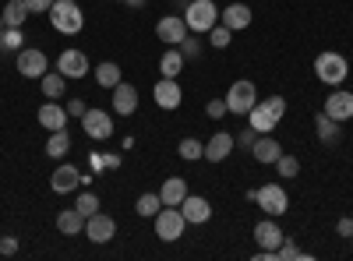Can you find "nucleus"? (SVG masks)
Wrapping results in <instances>:
<instances>
[{
	"label": "nucleus",
	"instance_id": "nucleus-16",
	"mask_svg": "<svg viewBox=\"0 0 353 261\" xmlns=\"http://www.w3.org/2000/svg\"><path fill=\"white\" fill-rule=\"evenodd\" d=\"M110 103H113V113H121V117H131V113L138 109V89L131 81H121V85H113L110 89Z\"/></svg>",
	"mask_w": 353,
	"mask_h": 261
},
{
	"label": "nucleus",
	"instance_id": "nucleus-4",
	"mask_svg": "<svg viewBox=\"0 0 353 261\" xmlns=\"http://www.w3.org/2000/svg\"><path fill=\"white\" fill-rule=\"evenodd\" d=\"M254 201H258V209H261L265 216H272V219H279V216L290 212V194H286V187H283L279 180L261 184V187L254 191Z\"/></svg>",
	"mask_w": 353,
	"mask_h": 261
},
{
	"label": "nucleus",
	"instance_id": "nucleus-18",
	"mask_svg": "<svg viewBox=\"0 0 353 261\" xmlns=\"http://www.w3.org/2000/svg\"><path fill=\"white\" fill-rule=\"evenodd\" d=\"M233 149H237V138L230 131H216L209 141H205V163H223Z\"/></svg>",
	"mask_w": 353,
	"mask_h": 261
},
{
	"label": "nucleus",
	"instance_id": "nucleus-33",
	"mask_svg": "<svg viewBox=\"0 0 353 261\" xmlns=\"http://www.w3.org/2000/svg\"><path fill=\"white\" fill-rule=\"evenodd\" d=\"M276 173H279L283 180H293V177L301 173V159H297V156H290V152H283V156L276 159Z\"/></svg>",
	"mask_w": 353,
	"mask_h": 261
},
{
	"label": "nucleus",
	"instance_id": "nucleus-44",
	"mask_svg": "<svg viewBox=\"0 0 353 261\" xmlns=\"http://www.w3.org/2000/svg\"><path fill=\"white\" fill-rule=\"evenodd\" d=\"M14 251H18V240H11V237L0 240V254H14Z\"/></svg>",
	"mask_w": 353,
	"mask_h": 261
},
{
	"label": "nucleus",
	"instance_id": "nucleus-35",
	"mask_svg": "<svg viewBox=\"0 0 353 261\" xmlns=\"http://www.w3.org/2000/svg\"><path fill=\"white\" fill-rule=\"evenodd\" d=\"M74 209H78V212L88 219L92 212H99V198H96L92 191H81V194H78V201H74Z\"/></svg>",
	"mask_w": 353,
	"mask_h": 261
},
{
	"label": "nucleus",
	"instance_id": "nucleus-2",
	"mask_svg": "<svg viewBox=\"0 0 353 261\" xmlns=\"http://www.w3.org/2000/svg\"><path fill=\"white\" fill-rule=\"evenodd\" d=\"M50 25H53L61 36H78L81 28H85V11L78 8V0H53Z\"/></svg>",
	"mask_w": 353,
	"mask_h": 261
},
{
	"label": "nucleus",
	"instance_id": "nucleus-23",
	"mask_svg": "<svg viewBox=\"0 0 353 261\" xmlns=\"http://www.w3.org/2000/svg\"><path fill=\"white\" fill-rule=\"evenodd\" d=\"M188 194H191V191H188V180H184V177H170V180H163V187H159L163 205H176V209H181V201H184Z\"/></svg>",
	"mask_w": 353,
	"mask_h": 261
},
{
	"label": "nucleus",
	"instance_id": "nucleus-37",
	"mask_svg": "<svg viewBox=\"0 0 353 261\" xmlns=\"http://www.w3.org/2000/svg\"><path fill=\"white\" fill-rule=\"evenodd\" d=\"M272 254H276V258H283V261H286V258H311L307 251H301V247H297V244H293L290 237H286V240H283V244H279V247H276Z\"/></svg>",
	"mask_w": 353,
	"mask_h": 261
},
{
	"label": "nucleus",
	"instance_id": "nucleus-42",
	"mask_svg": "<svg viewBox=\"0 0 353 261\" xmlns=\"http://www.w3.org/2000/svg\"><path fill=\"white\" fill-rule=\"evenodd\" d=\"M85 109H88L85 99H71V103H68V117H78V121H81V117H85Z\"/></svg>",
	"mask_w": 353,
	"mask_h": 261
},
{
	"label": "nucleus",
	"instance_id": "nucleus-22",
	"mask_svg": "<svg viewBox=\"0 0 353 261\" xmlns=\"http://www.w3.org/2000/svg\"><path fill=\"white\" fill-rule=\"evenodd\" d=\"M251 156H254L261 166H276V159L283 156V145H279L272 134H258L254 145H251Z\"/></svg>",
	"mask_w": 353,
	"mask_h": 261
},
{
	"label": "nucleus",
	"instance_id": "nucleus-8",
	"mask_svg": "<svg viewBox=\"0 0 353 261\" xmlns=\"http://www.w3.org/2000/svg\"><path fill=\"white\" fill-rule=\"evenodd\" d=\"M14 67H18L21 78H43L50 71V61L39 46H21L18 56H14Z\"/></svg>",
	"mask_w": 353,
	"mask_h": 261
},
{
	"label": "nucleus",
	"instance_id": "nucleus-24",
	"mask_svg": "<svg viewBox=\"0 0 353 261\" xmlns=\"http://www.w3.org/2000/svg\"><path fill=\"white\" fill-rule=\"evenodd\" d=\"M39 89H43L46 99H61V96H68V78L61 71H46L39 78Z\"/></svg>",
	"mask_w": 353,
	"mask_h": 261
},
{
	"label": "nucleus",
	"instance_id": "nucleus-29",
	"mask_svg": "<svg viewBox=\"0 0 353 261\" xmlns=\"http://www.w3.org/2000/svg\"><path fill=\"white\" fill-rule=\"evenodd\" d=\"M4 14V25L8 28H21L25 21H28V8H25V0H8V8L0 11Z\"/></svg>",
	"mask_w": 353,
	"mask_h": 261
},
{
	"label": "nucleus",
	"instance_id": "nucleus-7",
	"mask_svg": "<svg viewBox=\"0 0 353 261\" xmlns=\"http://www.w3.org/2000/svg\"><path fill=\"white\" fill-rule=\"evenodd\" d=\"M254 103H258L254 81L241 78V81H233V85H230V92H226V109H230V113H237V117H248Z\"/></svg>",
	"mask_w": 353,
	"mask_h": 261
},
{
	"label": "nucleus",
	"instance_id": "nucleus-25",
	"mask_svg": "<svg viewBox=\"0 0 353 261\" xmlns=\"http://www.w3.org/2000/svg\"><path fill=\"white\" fill-rule=\"evenodd\" d=\"M314 131H318V141L336 145V141H339V134H343V124H339V121H332L329 113H318V117H314Z\"/></svg>",
	"mask_w": 353,
	"mask_h": 261
},
{
	"label": "nucleus",
	"instance_id": "nucleus-30",
	"mask_svg": "<svg viewBox=\"0 0 353 261\" xmlns=\"http://www.w3.org/2000/svg\"><path fill=\"white\" fill-rule=\"evenodd\" d=\"M96 81H99V89H113V85H121V64H113V61H103L96 67Z\"/></svg>",
	"mask_w": 353,
	"mask_h": 261
},
{
	"label": "nucleus",
	"instance_id": "nucleus-47",
	"mask_svg": "<svg viewBox=\"0 0 353 261\" xmlns=\"http://www.w3.org/2000/svg\"><path fill=\"white\" fill-rule=\"evenodd\" d=\"M0 32H4V14H0Z\"/></svg>",
	"mask_w": 353,
	"mask_h": 261
},
{
	"label": "nucleus",
	"instance_id": "nucleus-1",
	"mask_svg": "<svg viewBox=\"0 0 353 261\" xmlns=\"http://www.w3.org/2000/svg\"><path fill=\"white\" fill-rule=\"evenodd\" d=\"M283 113H286V99H283V96H269V99H261V103L251 106L248 127H254L258 134H272L276 124L283 121Z\"/></svg>",
	"mask_w": 353,
	"mask_h": 261
},
{
	"label": "nucleus",
	"instance_id": "nucleus-45",
	"mask_svg": "<svg viewBox=\"0 0 353 261\" xmlns=\"http://www.w3.org/2000/svg\"><path fill=\"white\" fill-rule=\"evenodd\" d=\"M121 166V156H103V169H117Z\"/></svg>",
	"mask_w": 353,
	"mask_h": 261
},
{
	"label": "nucleus",
	"instance_id": "nucleus-5",
	"mask_svg": "<svg viewBox=\"0 0 353 261\" xmlns=\"http://www.w3.org/2000/svg\"><path fill=\"white\" fill-rule=\"evenodd\" d=\"M184 229H188V219H184V212L176 209V205H163V209L156 212V237H159L163 244L181 240Z\"/></svg>",
	"mask_w": 353,
	"mask_h": 261
},
{
	"label": "nucleus",
	"instance_id": "nucleus-41",
	"mask_svg": "<svg viewBox=\"0 0 353 261\" xmlns=\"http://www.w3.org/2000/svg\"><path fill=\"white\" fill-rule=\"evenodd\" d=\"M254 138H258V131H254V127H248V131H241V134H237V145H241V149H248V152H251Z\"/></svg>",
	"mask_w": 353,
	"mask_h": 261
},
{
	"label": "nucleus",
	"instance_id": "nucleus-34",
	"mask_svg": "<svg viewBox=\"0 0 353 261\" xmlns=\"http://www.w3.org/2000/svg\"><path fill=\"white\" fill-rule=\"evenodd\" d=\"M25 46V36H21V28H8L4 25V32H0V50H8V53H18Z\"/></svg>",
	"mask_w": 353,
	"mask_h": 261
},
{
	"label": "nucleus",
	"instance_id": "nucleus-27",
	"mask_svg": "<svg viewBox=\"0 0 353 261\" xmlns=\"http://www.w3.org/2000/svg\"><path fill=\"white\" fill-rule=\"evenodd\" d=\"M68 152H71V134H68V127H64V131H50L46 156H50V159H64Z\"/></svg>",
	"mask_w": 353,
	"mask_h": 261
},
{
	"label": "nucleus",
	"instance_id": "nucleus-40",
	"mask_svg": "<svg viewBox=\"0 0 353 261\" xmlns=\"http://www.w3.org/2000/svg\"><path fill=\"white\" fill-rule=\"evenodd\" d=\"M25 8H28V14H50L53 0H25Z\"/></svg>",
	"mask_w": 353,
	"mask_h": 261
},
{
	"label": "nucleus",
	"instance_id": "nucleus-11",
	"mask_svg": "<svg viewBox=\"0 0 353 261\" xmlns=\"http://www.w3.org/2000/svg\"><path fill=\"white\" fill-rule=\"evenodd\" d=\"M321 113H329V117L339 121V124L353 121V92H350V89H339V85H336V92L325 96V109H321Z\"/></svg>",
	"mask_w": 353,
	"mask_h": 261
},
{
	"label": "nucleus",
	"instance_id": "nucleus-28",
	"mask_svg": "<svg viewBox=\"0 0 353 261\" xmlns=\"http://www.w3.org/2000/svg\"><path fill=\"white\" fill-rule=\"evenodd\" d=\"M159 71H163V78H176V74L184 71V53L176 50V46H166L163 61H159Z\"/></svg>",
	"mask_w": 353,
	"mask_h": 261
},
{
	"label": "nucleus",
	"instance_id": "nucleus-38",
	"mask_svg": "<svg viewBox=\"0 0 353 261\" xmlns=\"http://www.w3.org/2000/svg\"><path fill=\"white\" fill-rule=\"evenodd\" d=\"M176 50L184 53V61H194V56H201V43H198V39H194L191 32H188V39H184L181 46H176Z\"/></svg>",
	"mask_w": 353,
	"mask_h": 261
},
{
	"label": "nucleus",
	"instance_id": "nucleus-20",
	"mask_svg": "<svg viewBox=\"0 0 353 261\" xmlns=\"http://www.w3.org/2000/svg\"><path fill=\"white\" fill-rule=\"evenodd\" d=\"M36 117H39V124H43L46 131H64L68 121H71V117H68V106H61L57 99H46V103L39 106Z\"/></svg>",
	"mask_w": 353,
	"mask_h": 261
},
{
	"label": "nucleus",
	"instance_id": "nucleus-39",
	"mask_svg": "<svg viewBox=\"0 0 353 261\" xmlns=\"http://www.w3.org/2000/svg\"><path fill=\"white\" fill-rule=\"evenodd\" d=\"M205 113H209L212 121H223L226 113H230V109H226V99H209V103H205Z\"/></svg>",
	"mask_w": 353,
	"mask_h": 261
},
{
	"label": "nucleus",
	"instance_id": "nucleus-21",
	"mask_svg": "<svg viewBox=\"0 0 353 261\" xmlns=\"http://www.w3.org/2000/svg\"><path fill=\"white\" fill-rule=\"evenodd\" d=\"M50 187H53L57 194H71V191H78V187H81V173H78V166L61 163V166L53 169V177H50Z\"/></svg>",
	"mask_w": 353,
	"mask_h": 261
},
{
	"label": "nucleus",
	"instance_id": "nucleus-36",
	"mask_svg": "<svg viewBox=\"0 0 353 261\" xmlns=\"http://www.w3.org/2000/svg\"><path fill=\"white\" fill-rule=\"evenodd\" d=\"M230 39H233V32H230L226 25H212V28H209V43H212L216 50H226Z\"/></svg>",
	"mask_w": 353,
	"mask_h": 261
},
{
	"label": "nucleus",
	"instance_id": "nucleus-13",
	"mask_svg": "<svg viewBox=\"0 0 353 261\" xmlns=\"http://www.w3.org/2000/svg\"><path fill=\"white\" fill-rule=\"evenodd\" d=\"M254 240H258L261 251H276V247L286 240V233H283V226L269 216V219H258V222H254ZM272 258H276V254H272Z\"/></svg>",
	"mask_w": 353,
	"mask_h": 261
},
{
	"label": "nucleus",
	"instance_id": "nucleus-12",
	"mask_svg": "<svg viewBox=\"0 0 353 261\" xmlns=\"http://www.w3.org/2000/svg\"><path fill=\"white\" fill-rule=\"evenodd\" d=\"M188 32H191V28H188L184 14H181V18H176V14H166V18L156 21V36H159L166 46H181V43L188 39Z\"/></svg>",
	"mask_w": 353,
	"mask_h": 261
},
{
	"label": "nucleus",
	"instance_id": "nucleus-43",
	"mask_svg": "<svg viewBox=\"0 0 353 261\" xmlns=\"http://www.w3.org/2000/svg\"><path fill=\"white\" fill-rule=\"evenodd\" d=\"M336 229H339V237H353V219L346 216V219H339L336 222Z\"/></svg>",
	"mask_w": 353,
	"mask_h": 261
},
{
	"label": "nucleus",
	"instance_id": "nucleus-32",
	"mask_svg": "<svg viewBox=\"0 0 353 261\" xmlns=\"http://www.w3.org/2000/svg\"><path fill=\"white\" fill-rule=\"evenodd\" d=\"M176 152H181L184 163H198V159H205V145L198 138H184L181 145H176Z\"/></svg>",
	"mask_w": 353,
	"mask_h": 261
},
{
	"label": "nucleus",
	"instance_id": "nucleus-17",
	"mask_svg": "<svg viewBox=\"0 0 353 261\" xmlns=\"http://www.w3.org/2000/svg\"><path fill=\"white\" fill-rule=\"evenodd\" d=\"M251 8L248 4H241V0H233V4H226V8H219V25H226L230 32H241V28H248L251 25Z\"/></svg>",
	"mask_w": 353,
	"mask_h": 261
},
{
	"label": "nucleus",
	"instance_id": "nucleus-6",
	"mask_svg": "<svg viewBox=\"0 0 353 261\" xmlns=\"http://www.w3.org/2000/svg\"><path fill=\"white\" fill-rule=\"evenodd\" d=\"M184 21L191 32L205 36L212 25H219V8H216V0H191L188 11H184Z\"/></svg>",
	"mask_w": 353,
	"mask_h": 261
},
{
	"label": "nucleus",
	"instance_id": "nucleus-31",
	"mask_svg": "<svg viewBox=\"0 0 353 261\" xmlns=\"http://www.w3.org/2000/svg\"><path fill=\"white\" fill-rule=\"evenodd\" d=\"M159 209H163V198H159V191H156V194L149 191V194H141V198L134 201V212H138L141 219H156V212H159Z\"/></svg>",
	"mask_w": 353,
	"mask_h": 261
},
{
	"label": "nucleus",
	"instance_id": "nucleus-14",
	"mask_svg": "<svg viewBox=\"0 0 353 261\" xmlns=\"http://www.w3.org/2000/svg\"><path fill=\"white\" fill-rule=\"evenodd\" d=\"M57 71H61L68 81H78L88 74V56L81 50H64L61 56H57Z\"/></svg>",
	"mask_w": 353,
	"mask_h": 261
},
{
	"label": "nucleus",
	"instance_id": "nucleus-15",
	"mask_svg": "<svg viewBox=\"0 0 353 261\" xmlns=\"http://www.w3.org/2000/svg\"><path fill=\"white\" fill-rule=\"evenodd\" d=\"M181 212H184L188 226H205L212 219V205H209V198H201V194H188L181 201Z\"/></svg>",
	"mask_w": 353,
	"mask_h": 261
},
{
	"label": "nucleus",
	"instance_id": "nucleus-19",
	"mask_svg": "<svg viewBox=\"0 0 353 261\" xmlns=\"http://www.w3.org/2000/svg\"><path fill=\"white\" fill-rule=\"evenodd\" d=\"M152 96H156V106L159 109H176V106L184 103V92H181V85H176V78H159Z\"/></svg>",
	"mask_w": 353,
	"mask_h": 261
},
{
	"label": "nucleus",
	"instance_id": "nucleus-3",
	"mask_svg": "<svg viewBox=\"0 0 353 261\" xmlns=\"http://www.w3.org/2000/svg\"><path fill=\"white\" fill-rule=\"evenodd\" d=\"M314 74H318L321 85H332V89H336V85L346 81L350 64H346V56H343V53L325 50V53H318V56H314Z\"/></svg>",
	"mask_w": 353,
	"mask_h": 261
},
{
	"label": "nucleus",
	"instance_id": "nucleus-48",
	"mask_svg": "<svg viewBox=\"0 0 353 261\" xmlns=\"http://www.w3.org/2000/svg\"><path fill=\"white\" fill-rule=\"evenodd\" d=\"M0 240H4V237H0Z\"/></svg>",
	"mask_w": 353,
	"mask_h": 261
},
{
	"label": "nucleus",
	"instance_id": "nucleus-46",
	"mask_svg": "<svg viewBox=\"0 0 353 261\" xmlns=\"http://www.w3.org/2000/svg\"><path fill=\"white\" fill-rule=\"evenodd\" d=\"M124 4H128L131 11H138V8H145V4H149V0H124Z\"/></svg>",
	"mask_w": 353,
	"mask_h": 261
},
{
	"label": "nucleus",
	"instance_id": "nucleus-49",
	"mask_svg": "<svg viewBox=\"0 0 353 261\" xmlns=\"http://www.w3.org/2000/svg\"><path fill=\"white\" fill-rule=\"evenodd\" d=\"M350 240H353V237H350Z\"/></svg>",
	"mask_w": 353,
	"mask_h": 261
},
{
	"label": "nucleus",
	"instance_id": "nucleus-10",
	"mask_svg": "<svg viewBox=\"0 0 353 261\" xmlns=\"http://www.w3.org/2000/svg\"><path fill=\"white\" fill-rule=\"evenodd\" d=\"M85 237L92 240V244H110L113 237H117V222H113V216H106V212H92L85 219Z\"/></svg>",
	"mask_w": 353,
	"mask_h": 261
},
{
	"label": "nucleus",
	"instance_id": "nucleus-9",
	"mask_svg": "<svg viewBox=\"0 0 353 261\" xmlns=\"http://www.w3.org/2000/svg\"><path fill=\"white\" fill-rule=\"evenodd\" d=\"M81 127H85V134L92 138V141H106V138H113V117L106 109H85V117H81Z\"/></svg>",
	"mask_w": 353,
	"mask_h": 261
},
{
	"label": "nucleus",
	"instance_id": "nucleus-26",
	"mask_svg": "<svg viewBox=\"0 0 353 261\" xmlns=\"http://www.w3.org/2000/svg\"><path fill=\"white\" fill-rule=\"evenodd\" d=\"M57 229H61L64 237H78V233H85V216L78 209H64L57 216Z\"/></svg>",
	"mask_w": 353,
	"mask_h": 261
}]
</instances>
